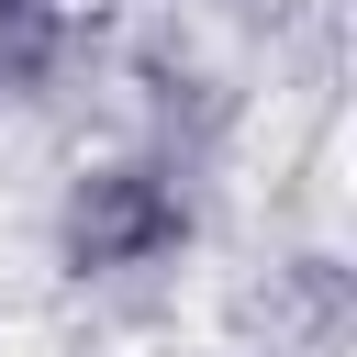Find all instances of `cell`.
Returning a JSON list of instances; mask_svg holds the SVG:
<instances>
[{"label": "cell", "mask_w": 357, "mask_h": 357, "mask_svg": "<svg viewBox=\"0 0 357 357\" xmlns=\"http://www.w3.org/2000/svg\"><path fill=\"white\" fill-rule=\"evenodd\" d=\"M190 234H201V201H190V178H178L167 145H100V156H78V167L56 178V201H45V245H56V268L89 279V290H100V279H156V268H178Z\"/></svg>", "instance_id": "6da1fadb"}, {"label": "cell", "mask_w": 357, "mask_h": 357, "mask_svg": "<svg viewBox=\"0 0 357 357\" xmlns=\"http://www.w3.org/2000/svg\"><path fill=\"white\" fill-rule=\"evenodd\" d=\"M100 33H112V0H0V112L56 100Z\"/></svg>", "instance_id": "7a4b0ae2"}]
</instances>
